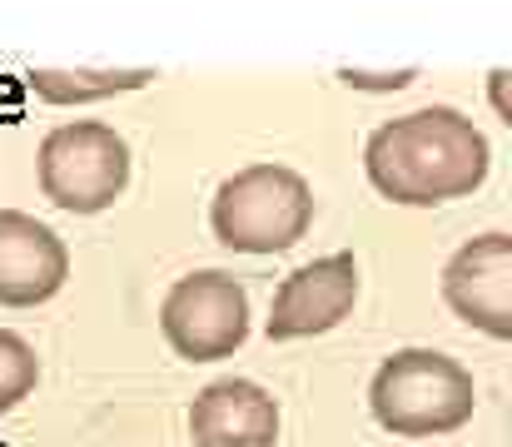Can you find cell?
Wrapping results in <instances>:
<instances>
[{"mask_svg": "<svg viewBox=\"0 0 512 447\" xmlns=\"http://www.w3.org/2000/svg\"><path fill=\"white\" fill-rule=\"evenodd\" d=\"M493 169L488 135L453 105H428L403 120H388L363 145L368 184L403 209H433L483 189Z\"/></svg>", "mask_w": 512, "mask_h": 447, "instance_id": "1", "label": "cell"}, {"mask_svg": "<svg viewBox=\"0 0 512 447\" xmlns=\"http://www.w3.org/2000/svg\"><path fill=\"white\" fill-rule=\"evenodd\" d=\"M368 408L373 423L393 438H438L458 433L478 413V383L458 358L438 348H398L378 363Z\"/></svg>", "mask_w": 512, "mask_h": 447, "instance_id": "2", "label": "cell"}, {"mask_svg": "<svg viewBox=\"0 0 512 447\" xmlns=\"http://www.w3.org/2000/svg\"><path fill=\"white\" fill-rule=\"evenodd\" d=\"M209 229L229 254H284L314 229V189L289 164H249L214 189Z\"/></svg>", "mask_w": 512, "mask_h": 447, "instance_id": "3", "label": "cell"}, {"mask_svg": "<svg viewBox=\"0 0 512 447\" xmlns=\"http://www.w3.org/2000/svg\"><path fill=\"white\" fill-rule=\"evenodd\" d=\"M40 194L65 214H105L130 184V145L100 120L55 125L35 154Z\"/></svg>", "mask_w": 512, "mask_h": 447, "instance_id": "4", "label": "cell"}, {"mask_svg": "<svg viewBox=\"0 0 512 447\" xmlns=\"http://www.w3.org/2000/svg\"><path fill=\"white\" fill-rule=\"evenodd\" d=\"M160 333L184 363H219L249 338V294L224 269L174 279L160 303Z\"/></svg>", "mask_w": 512, "mask_h": 447, "instance_id": "5", "label": "cell"}, {"mask_svg": "<svg viewBox=\"0 0 512 447\" xmlns=\"http://www.w3.org/2000/svg\"><path fill=\"white\" fill-rule=\"evenodd\" d=\"M443 303L478 333L512 338V234L493 229L468 239L443 269Z\"/></svg>", "mask_w": 512, "mask_h": 447, "instance_id": "6", "label": "cell"}, {"mask_svg": "<svg viewBox=\"0 0 512 447\" xmlns=\"http://www.w3.org/2000/svg\"><path fill=\"white\" fill-rule=\"evenodd\" d=\"M353 303H358V264H353V254L314 259V264L294 269V274L279 284L264 333H269L274 343H294V338L329 333V328H339L343 318L353 313Z\"/></svg>", "mask_w": 512, "mask_h": 447, "instance_id": "7", "label": "cell"}, {"mask_svg": "<svg viewBox=\"0 0 512 447\" xmlns=\"http://www.w3.org/2000/svg\"><path fill=\"white\" fill-rule=\"evenodd\" d=\"M70 254L60 234L20 209H0V308H35L65 289Z\"/></svg>", "mask_w": 512, "mask_h": 447, "instance_id": "8", "label": "cell"}, {"mask_svg": "<svg viewBox=\"0 0 512 447\" xmlns=\"http://www.w3.org/2000/svg\"><path fill=\"white\" fill-rule=\"evenodd\" d=\"M189 438L194 447H274L279 403L249 378H219L194 398Z\"/></svg>", "mask_w": 512, "mask_h": 447, "instance_id": "9", "label": "cell"}, {"mask_svg": "<svg viewBox=\"0 0 512 447\" xmlns=\"http://www.w3.org/2000/svg\"><path fill=\"white\" fill-rule=\"evenodd\" d=\"M150 80H155L150 65H135V70H30V90L45 105H90V100L145 90Z\"/></svg>", "mask_w": 512, "mask_h": 447, "instance_id": "10", "label": "cell"}, {"mask_svg": "<svg viewBox=\"0 0 512 447\" xmlns=\"http://www.w3.org/2000/svg\"><path fill=\"white\" fill-rule=\"evenodd\" d=\"M35 383H40V358H35V348H30L20 333L0 328V413L20 408V403L35 393Z\"/></svg>", "mask_w": 512, "mask_h": 447, "instance_id": "11", "label": "cell"}]
</instances>
